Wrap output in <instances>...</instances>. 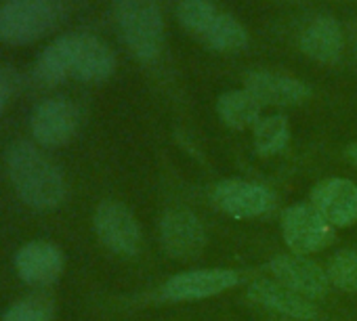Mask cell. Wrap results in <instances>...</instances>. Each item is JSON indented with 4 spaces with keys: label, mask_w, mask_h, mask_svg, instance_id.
Returning <instances> with one entry per match:
<instances>
[{
    "label": "cell",
    "mask_w": 357,
    "mask_h": 321,
    "mask_svg": "<svg viewBox=\"0 0 357 321\" xmlns=\"http://www.w3.org/2000/svg\"><path fill=\"white\" fill-rule=\"evenodd\" d=\"M7 173L22 202L34 210H53L68 196L63 173L34 143L17 141L9 145Z\"/></svg>",
    "instance_id": "obj_1"
},
{
    "label": "cell",
    "mask_w": 357,
    "mask_h": 321,
    "mask_svg": "<svg viewBox=\"0 0 357 321\" xmlns=\"http://www.w3.org/2000/svg\"><path fill=\"white\" fill-rule=\"evenodd\" d=\"M114 19L126 49L141 61H153L164 47L160 0H112Z\"/></svg>",
    "instance_id": "obj_2"
},
{
    "label": "cell",
    "mask_w": 357,
    "mask_h": 321,
    "mask_svg": "<svg viewBox=\"0 0 357 321\" xmlns=\"http://www.w3.org/2000/svg\"><path fill=\"white\" fill-rule=\"evenodd\" d=\"M66 13V0H3L0 40L9 45L34 42L57 28Z\"/></svg>",
    "instance_id": "obj_3"
},
{
    "label": "cell",
    "mask_w": 357,
    "mask_h": 321,
    "mask_svg": "<svg viewBox=\"0 0 357 321\" xmlns=\"http://www.w3.org/2000/svg\"><path fill=\"white\" fill-rule=\"evenodd\" d=\"M80 128V109L66 97H51L38 103L30 116V130L43 147L68 145Z\"/></svg>",
    "instance_id": "obj_4"
},
{
    "label": "cell",
    "mask_w": 357,
    "mask_h": 321,
    "mask_svg": "<svg viewBox=\"0 0 357 321\" xmlns=\"http://www.w3.org/2000/svg\"><path fill=\"white\" fill-rule=\"evenodd\" d=\"M95 233L99 242L120 254V256H135L141 248V227L132 212L116 202V200H105L97 206L95 217H93Z\"/></svg>",
    "instance_id": "obj_5"
},
{
    "label": "cell",
    "mask_w": 357,
    "mask_h": 321,
    "mask_svg": "<svg viewBox=\"0 0 357 321\" xmlns=\"http://www.w3.org/2000/svg\"><path fill=\"white\" fill-rule=\"evenodd\" d=\"M282 233L286 246L298 256L326 248L334 237L332 225L311 204H294L286 208L282 214Z\"/></svg>",
    "instance_id": "obj_6"
},
{
    "label": "cell",
    "mask_w": 357,
    "mask_h": 321,
    "mask_svg": "<svg viewBox=\"0 0 357 321\" xmlns=\"http://www.w3.org/2000/svg\"><path fill=\"white\" fill-rule=\"evenodd\" d=\"M240 283V273L231 269H194L172 275L160 290L164 300L185 302V300H202L208 296H217L227 292Z\"/></svg>",
    "instance_id": "obj_7"
},
{
    "label": "cell",
    "mask_w": 357,
    "mask_h": 321,
    "mask_svg": "<svg viewBox=\"0 0 357 321\" xmlns=\"http://www.w3.org/2000/svg\"><path fill=\"white\" fill-rule=\"evenodd\" d=\"M160 242L172 258H194L206 246V231L202 221L185 208L168 210L160 221Z\"/></svg>",
    "instance_id": "obj_8"
},
{
    "label": "cell",
    "mask_w": 357,
    "mask_h": 321,
    "mask_svg": "<svg viewBox=\"0 0 357 321\" xmlns=\"http://www.w3.org/2000/svg\"><path fill=\"white\" fill-rule=\"evenodd\" d=\"M213 200L217 208L231 219H257L275 206V198L267 187L240 179L221 181L215 187Z\"/></svg>",
    "instance_id": "obj_9"
},
{
    "label": "cell",
    "mask_w": 357,
    "mask_h": 321,
    "mask_svg": "<svg viewBox=\"0 0 357 321\" xmlns=\"http://www.w3.org/2000/svg\"><path fill=\"white\" fill-rule=\"evenodd\" d=\"M72 36V78L89 84L105 82L116 72L114 51L89 32H70Z\"/></svg>",
    "instance_id": "obj_10"
},
{
    "label": "cell",
    "mask_w": 357,
    "mask_h": 321,
    "mask_svg": "<svg viewBox=\"0 0 357 321\" xmlns=\"http://www.w3.org/2000/svg\"><path fill=\"white\" fill-rule=\"evenodd\" d=\"M311 206L332 227H349L357 223V185L340 177L324 179L311 191Z\"/></svg>",
    "instance_id": "obj_11"
},
{
    "label": "cell",
    "mask_w": 357,
    "mask_h": 321,
    "mask_svg": "<svg viewBox=\"0 0 357 321\" xmlns=\"http://www.w3.org/2000/svg\"><path fill=\"white\" fill-rule=\"evenodd\" d=\"M271 275L284 283L286 288L294 290L305 298H321L328 292L330 279L328 273L307 256L298 254H280L269 263Z\"/></svg>",
    "instance_id": "obj_12"
},
{
    "label": "cell",
    "mask_w": 357,
    "mask_h": 321,
    "mask_svg": "<svg viewBox=\"0 0 357 321\" xmlns=\"http://www.w3.org/2000/svg\"><path fill=\"white\" fill-rule=\"evenodd\" d=\"M66 267V258L59 246L51 242H28L15 254V271L30 285L55 283Z\"/></svg>",
    "instance_id": "obj_13"
},
{
    "label": "cell",
    "mask_w": 357,
    "mask_h": 321,
    "mask_svg": "<svg viewBox=\"0 0 357 321\" xmlns=\"http://www.w3.org/2000/svg\"><path fill=\"white\" fill-rule=\"evenodd\" d=\"M244 84H246L244 88L250 91L261 101V105H280V107L301 105L311 95V88L305 82L280 72H265V70L250 72Z\"/></svg>",
    "instance_id": "obj_14"
},
{
    "label": "cell",
    "mask_w": 357,
    "mask_h": 321,
    "mask_svg": "<svg viewBox=\"0 0 357 321\" xmlns=\"http://www.w3.org/2000/svg\"><path fill=\"white\" fill-rule=\"evenodd\" d=\"M248 298L269 311L284 315L286 319L313 321L319 315L317 306L309 298H305V296L296 294L294 290L286 288L284 283L271 281V279H257L255 283H250Z\"/></svg>",
    "instance_id": "obj_15"
},
{
    "label": "cell",
    "mask_w": 357,
    "mask_h": 321,
    "mask_svg": "<svg viewBox=\"0 0 357 321\" xmlns=\"http://www.w3.org/2000/svg\"><path fill=\"white\" fill-rule=\"evenodd\" d=\"M301 49L309 59L317 63H326V65L336 63L342 57V49H344L342 30L338 22L330 15L313 17L301 34Z\"/></svg>",
    "instance_id": "obj_16"
},
{
    "label": "cell",
    "mask_w": 357,
    "mask_h": 321,
    "mask_svg": "<svg viewBox=\"0 0 357 321\" xmlns=\"http://www.w3.org/2000/svg\"><path fill=\"white\" fill-rule=\"evenodd\" d=\"M72 76V36L61 34L38 55L34 63V78L43 86H57Z\"/></svg>",
    "instance_id": "obj_17"
},
{
    "label": "cell",
    "mask_w": 357,
    "mask_h": 321,
    "mask_svg": "<svg viewBox=\"0 0 357 321\" xmlns=\"http://www.w3.org/2000/svg\"><path fill=\"white\" fill-rule=\"evenodd\" d=\"M261 109H263L261 101L246 88L227 91L217 101L219 118L236 130H244L250 126L255 128V124L261 120Z\"/></svg>",
    "instance_id": "obj_18"
},
{
    "label": "cell",
    "mask_w": 357,
    "mask_h": 321,
    "mask_svg": "<svg viewBox=\"0 0 357 321\" xmlns=\"http://www.w3.org/2000/svg\"><path fill=\"white\" fill-rule=\"evenodd\" d=\"M200 40L213 51L238 53V51L246 49V45H248V32L236 17L221 11Z\"/></svg>",
    "instance_id": "obj_19"
},
{
    "label": "cell",
    "mask_w": 357,
    "mask_h": 321,
    "mask_svg": "<svg viewBox=\"0 0 357 321\" xmlns=\"http://www.w3.org/2000/svg\"><path fill=\"white\" fill-rule=\"evenodd\" d=\"M290 141V124L282 113L261 118L255 124V149L259 155H275Z\"/></svg>",
    "instance_id": "obj_20"
},
{
    "label": "cell",
    "mask_w": 357,
    "mask_h": 321,
    "mask_svg": "<svg viewBox=\"0 0 357 321\" xmlns=\"http://www.w3.org/2000/svg\"><path fill=\"white\" fill-rule=\"evenodd\" d=\"M221 11L211 3V0H178L176 5V17L181 26L194 34L196 38H202L206 30L213 26Z\"/></svg>",
    "instance_id": "obj_21"
},
{
    "label": "cell",
    "mask_w": 357,
    "mask_h": 321,
    "mask_svg": "<svg viewBox=\"0 0 357 321\" xmlns=\"http://www.w3.org/2000/svg\"><path fill=\"white\" fill-rule=\"evenodd\" d=\"M55 311L57 308L51 296L34 294V296H26L13 302L5 311L3 321H53Z\"/></svg>",
    "instance_id": "obj_22"
},
{
    "label": "cell",
    "mask_w": 357,
    "mask_h": 321,
    "mask_svg": "<svg viewBox=\"0 0 357 321\" xmlns=\"http://www.w3.org/2000/svg\"><path fill=\"white\" fill-rule=\"evenodd\" d=\"M328 279L342 292H357V250H336L328 263Z\"/></svg>",
    "instance_id": "obj_23"
},
{
    "label": "cell",
    "mask_w": 357,
    "mask_h": 321,
    "mask_svg": "<svg viewBox=\"0 0 357 321\" xmlns=\"http://www.w3.org/2000/svg\"><path fill=\"white\" fill-rule=\"evenodd\" d=\"M11 95H13V80H11V76H9L7 70L0 68V113L5 111Z\"/></svg>",
    "instance_id": "obj_24"
},
{
    "label": "cell",
    "mask_w": 357,
    "mask_h": 321,
    "mask_svg": "<svg viewBox=\"0 0 357 321\" xmlns=\"http://www.w3.org/2000/svg\"><path fill=\"white\" fill-rule=\"evenodd\" d=\"M347 157H349V162L357 169V143H351L349 147H347Z\"/></svg>",
    "instance_id": "obj_25"
},
{
    "label": "cell",
    "mask_w": 357,
    "mask_h": 321,
    "mask_svg": "<svg viewBox=\"0 0 357 321\" xmlns=\"http://www.w3.org/2000/svg\"><path fill=\"white\" fill-rule=\"evenodd\" d=\"M355 55H357V34H355Z\"/></svg>",
    "instance_id": "obj_26"
},
{
    "label": "cell",
    "mask_w": 357,
    "mask_h": 321,
    "mask_svg": "<svg viewBox=\"0 0 357 321\" xmlns=\"http://www.w3.org/2000/svg\"><path fill=\"white\" fill-rule=\"evenodd\" d=\"M282 321H296V319H282Z\"/></svg>",
    "instance_id": "obj_27"
}]
</instances>
